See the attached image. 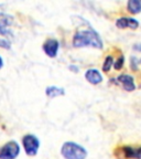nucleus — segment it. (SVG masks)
<instances>
[{
    "mask_svg": "<svg viewBox=\"0 0 141 159\" xmlns=\"http://www.w3.org/2000/svg\"><path fill=\"white\" fill-rule=\"evenodd\" d=\"M112 64H114V59H112L111 55H108L105 59V62H104V65H103V71L104 72H108L109 70L111 69Z\"/></svg>",
    "mask_w": 141,
    "mask_h": 159,
    "instance_id": "11",
    "label": "nucleus"
},
{
    "mask_svg": "<svg viewBox=\"0 0 141 159\" xmlns=\"http://www.w3.org/2000/svg\"><path fill=\"white\" fill-rule=\"evenodd\" d=\"M127 7L132 15H137L141 11V1L140 0H130V1H128Z\"/></svg>",
    "mask_w": 141,
    "mask_h": 159,
    "instance_id": "10",
    "label": "nucleus"
},
{
    "mask_svg": "<svg viewBox=\"0 0 141 159\" xmlns=\"http://www.w3.org/2000/svg\"><path fill=\"white\" fill-rule=\"evenodd\" d=\"M13 19L7 13L0 12V47L4 49H10L12 33L9 30V27L12 25Z\"/></svg>",
    "mask_w": 141,
    "mask_h": 159,
    "instance_id": "2",
    "label": "nucleus"
},
{
    "mask_svg": "<svg viewBox=\"0 0 141 159\" xmlns=\"http://www.w3.org/2000/svg\"><path fill=\"white\" fill-rule=\"evenodd\" d=\"M128 23H129V28L132 30L137 29L138 27H139V22L134 18H128Z\"/></svg>",
    "mask_w": 141,
    "mask_h": 159,
    "instance_id": "14",
    "label": "nucleus"
},
{
    "mask_svg": "<svg viewBox=\"0 0 141 159\" xmlns=\"http://www.w3.org/2000/svg\"><path fill=\"white\" fill-rule=\"evenodd\" d=\"M85 77L86 80L92 84H99L103 81V76L99 73V71L96 69H89L87 70L86 73H85Z\"/></svg>",
    "mask_w": 141,
    "mask_h": 159,
    "instance_id": "7",
    "label": "nucleus"
},
{
    "mask_svg": "<svg viewBox=\"0 0 141 159\" xmlns=\"http://www.w3.org/2000/svg\"><path fill=\"white\" fill-rule=\"evenodd\" d=\"M45 94L50 98H54V97H58V96L64 95L65 94V91H64V88H61V87H58V86H49L47 87Z\"/></svg>",
    "mask_w": 141,
    "mask_h": 159,
    "instance_id": "9",
    "label": "nucleus"
},
{
    "mask_svg": "<svg viewBox=\"0 0 141 159\" xmlns=\"http://www.w3.org/2000/svg\"><path fill=\"white\" fill-rule=\"evenodd\" d=\"M73 45L75 48H84V47H93L96 49L103 48V41L99 38L98 33L94 29L80 30L75 33L73 38Z\"/></svg>",
    "mask_w": 141,
    "mask_h": 159,
    "instance_id": "1",
    "label": "nucleus"
},
{
    "mask_svg": "<svg viewBox=\"0 0 141 159\" xmlns=\"http://www.w3.org/2000/svg\"><path fill=\"white\" fill-rule=\"evenodd\" d=\"M131 69L134 71H137L138 69V60L134 56H131Z\"/></svg>",
    "mask_w": 141,
    "mask_h": 159,
    "instance_id": "15",
    "label": "nucleus"
},
{
    "mask_svg": "<svg viewBox=\"0 0 141 159\" xmlns=\"http://www.w3.org/2000/svg\"><path fill=\"white\" fill-rule=\"evenodd\" d=\"M23 147H24L25 154L29 156H35L38 154L39 147H40V141L34 135H25L23 137Z\"/></svg>",
    "mask_w": 141,
    "mask_h": 159,
    "instance_id": "5",
    "label": "nucleus"
},
{
    "mask_svg": "<svg viewBox=\"0 0 141 159\" xmlns=\"http://www.w3.org/2000/svg\"><path fill=\"white\" fill-rule=\"evenodd\" d=\"M58 48H60V43L55 39H49L47 40L43 44V50L45 52V54L50 58H55L58 54Z\"/></svg>",
    "mask_w": 141,
    "mask_h": 159,
    "instance_id": "6",
    "label": "nucleus"
},
{
    "mask_svg": "<svg viewBox=\"0 0 141 159\" xmlns=\"http://www.w3.org/2000/svg\"><path fill=\"white\" fill-rule=\"evenodd\" d=\"M117 80H118L119 83L123 84V88L126 91H128V92H131V91H134L136 88L132 76L128 75V74H123V75H120Z\"/></svg>",
    "mask_w": 141,
    "mask_h": 159,
    "instance_id": "8",
    "label": "nucleus"
},
{
    "mask_svg": "<svg viewBox=\"0 0 141 159\" xmlns=\"http://www.w3.org/2000/svg\"><path fill=\"white\" fill-rule=\"evenodd\" d=\"M134 50H137V51H141V44H137V45H134Z\"/></svg>",
    "mask_w": 141,
    "mask_h": 159,
    "instance_id": "17",
    "label": "nucleus"
},
{
    "mask_svg": "<svg viewBox=\"0 0 141 159\" xmlns=\"http://www.w3.org/2000/svg\"><path fill=\"white\" fill-rule=\"evenodd\" d=\"M2 65H4V62H2V58L0 56V69L2 68Z\"/></svg>",
    "mask_w": 141,
    "mask_h": 159,
    "instance_id": "18",
    "label": "nucleus"
},
{
    "mask_svg": "<svg viewBox=\"0 0 141 159\" xmlns=\"http://www.w3.org/2000/svg\"><path fill=\"white\" fill-rule=\"evenodd\" d=\"M116 25L119 28V29H126V28H129V23H128V18H119L116 21Z\"/></svg>",
    "mask_w": 141,
    "mask_h": 159,
    "instance_id": "12",
    "label": "nucleus"
},
{
    "mask_svg": "<svg viewBox=\"0 0 141 159\" xmlns=\"http://www.w3.org/2000/svg\"><path fill=\"white\" fill-rule=\"evenodd\" d=\"M123 63H125V58H123V55H120L119 58H118V60H117L116 62H115V64H114V68H115V70H121V68L123 66Z\"/></svg>",
    "mask_w": 141,
    "mask_h": 159,
    "instance_id": "13",
    "label": "nucleus"
},
{
    "mask_svg": "<svg viewBox=\"0 0 141 159\" xmlns=\"http://www.w3.org/2000/svg\"><path fill=\"white\" fill-rule=\"evenodd\" d=\"M140 63H141V60H140Z\"/></svg>",
    "mask_w": 141,
    "mask_h": 159,
    "instance_id": "19",
    "label": "nucleus"
},
{
    "mask_svg": "<svg viewBox=\"0 0 141 159\" xmlns=\"http://www.w3.org/2000/svg\"><path fill=\"white\" fill-rule=\"evenodd\" d=\"M20 152V147L16 141H8L0 148V159H15Z\"/></svg>",
    "mask_w": 141,
    "mask_h": 159,
    "instance_id": "4",
    "label": "nucleus"
},
{
    "mask_svg": "<svg viewBox=\"0 0 141 159\" xmlns=\"http://www.w3.org/2000/svg\"><path fill=\"white\" fill-rule=\"evenodd\" d=\"M62 156L65 159H85L87 156L86 149L74 141H66L61 149Z\"/></svg>",
    "mask_w": 141,
    "mask_h": 159,
    "instance_id": "3",
    "label": "nucleus"
},
{
    "mask_svg": "<svg viewBox=\"0 0 141 159\" xmlns=\"http://www.w3.org/2000/svg\"><path fill=\"white\" fill-rule=\"evenodd\" d=\"M69 70H73V72H78V68H77V66H74V65H71V66H69Z\"/></svg>",
    "mask_w": 141,
    "mask_h": 159,
    "instance_id": "16",
    "label": "nucleus"
}]
</instances>
